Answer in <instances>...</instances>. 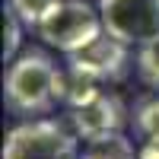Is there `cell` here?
<instances>
[{"mask_svg":"<svg viewBox=\"0 0 159 159\" xmlns=\"http://www.w3.org/2000/svg\"><path fill=\"white\" fill-rule=\"evenodd\" d=\"M7 108L16 115H48L57 102L67 99V76L42 51H25L10 61L3 80Z\"/></svg>","mask_w":159,"mask_h":159,"instance_id":"obj_1","label":"cell"},{"mask_svg":"<svg viewBox=\"0 0 159 159\" xmlns=\"http://www.w3.org/2000/svg\"><path fill=\"white\" fill-rule=\"evenodd\" d=\"M38 38L45 45L73 54V51L92 45L96 38L105 32L102 13H96L86 0H57L35 25Z\"/></svg>","mask_w":159,"mask_h":159,"instance_id":"obj_2","label":"cell"},{"mask_svg":"<svg viewBox=\"0 0 159 159\" xmlns=\"http://www.w3.org/2000/svg\"><path fill=\"white\" fill-rule=\"evenodd\" d=\"M3 159H80V137L54 118H32L7 134Z\"/></svg>","mask_w":159,"mask_h":159,"instance_id":"obj_3","label":"cell"},{"mask_svg":"<svg viewBox=\"0 0 159 159\" xmlns=\"http://www.w3.org/2000/svg\"><path fill=\"white\" fill-rule=\"evenodd\" d=\"M105 32L124 45H150L159 38V0H99Z\"/></svg>","mask_w":159,"mask_h":159,"instance_id":"obj_4","label":"cell"},{"mask_svg":"<svg viewBox=\"0 0 159 159\" xmlns=\"http://www.w3.org/2000/svg\"><path fill=\"white\" fill-rule=\"evenodd\" d=\"M70 124H73L76 137L83 143L121 134V127H124V105H121V99H118L115 92L99 89V92H92L89 99L70 105Z\"/></svg>","mask_w":159,"mask_h":159,"instance_id":"obj_5","label":"cell"},{"mask_svg":"<svg viewBox=\"0 0 159 159\" xmlns=\"http://www.w3.org/2000/svg\"><path fill=\"white\" fill-rule=\"evenodd\" d=\"M124 64H127V45L121 38L102 32L92 45L67 54V73L96 80V83H111V80H121Z\"/></svg>","mask_w":159,"mask_h":159,"instance_id":"obj_6","label":"cell"},{"mask_svg":"<svg viewBox=\"0 0 159 159\" xmlns=\"http://www.w3.org/2000/svg\"><path fill=\"white\" fill-rule=\"evenodd\" d=\"M80 159H140V150H134V143L124 134H111V137L86 143Z\"/></svg>","mask_w":159,"mask_h":159,"instance_id":"obj_7","label":"cell"},{"mask_svg":"<svg viewBox=\"0 0 159 159\" xmlns=\"http://www.w3.org/2000/svg\"><path fill=\"white\" fill-rule=\"evenodd\" d=\"M134 130L140 140H153L159 137V96L147 99L134 108Z\"/></svg>","mask_w":159,"mask_h":159,"instance_id":"obj_8","label":"cell"},{"mask_svg":"<svg viewBox=\"0 0 159 159\" xmlns=\"http://www.w3.org/2000/svg\"><path fill=\"white\" fill-rule=\"evenodd\" d=\"M137 73L147 86L159 89V38L150 45H140L137 51Z\"/></svg>","mask_w":159,"mask_h":159,"instance_id":"obj_9","label":"cell"},{"mask_svg":"<svg viewBox=\"0 0 159 159\" xmlns=\"http://www.w3.org/2000/svg\"><path fill=\"white\" fill-rule=\"evenodd\" d=\"M22 19L10 7L3 10V61H16V51L22 45Z\"/></svg>","mask_w":159,"mask_h":159,"instance_id":"obj_10","label":"cell"},{"mask_svg":"<svg viewBox=\"0 0 159 159\" xmlns=\"http://www.w3.org/2000/svg\"><path fill=\"white\" fill-rule=\"evenodd\" d=\"M54 3L57 0H7V7L16 13L25 25H38V19H42Z\"/></svg>","mask_w":159,"mask_h":159,"instance_id":"obj_11","label":"cell"},{"mask_svg":"<svg viewBox=\"0 0 159 159\" xmlns=\"http://www.w3.org/2000/svg\"><path fill=\"white\" fill-rule=\"evenodd\" d=\"M140 159H159V137L143 140V147H140Z\"/></svg>","mask_w":159,"mask_h":159,"instance_id":"obj_12","label":"cell"}]
</instances>
